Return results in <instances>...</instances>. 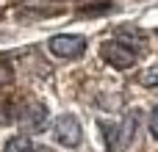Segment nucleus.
Here are the masks:
<instances>
[{
  "mask_svg": "<svg viewBox=\"0 0 158 152\" xmlns=\"http://www.w3.org/2000/svg\"><path fill=\"white\" fill-rule=\"evenodd\" d=\"M11 64L6 61V58H0V86H6V83H11Z\"/></svg>",
  "mask_w": 158,
  "mask_h": 152,
  "instance_id": "nucleus-10",
  "label": "nucleus"
},
{
  "mask_svg": "<svg viewBox=\"0 0 158 152\" xmlns=\"http://www.w3.org/2000/svg\"><path fill=\"white\" fill-rule=\"evenodd\" d=\"M53 138L61 144V147H78L83 141V130H81V122L72 116V114H61L53 119Z\"/></svg>",
  "mask_w": 158,
  "mask_h": 152,
  "instance_id": "nucleus-1",
  "label": "nucleus"
},
{
  "mask_svg": "<svg viewBox=\"0 0 158 152\" xmlns=\"http://www.w3.org/2000/svg\"><path fill=\"white\" fill-rule=\"evenodd\" d=\"M117 39L125 42V44H131L133 50H144V33L136 30V28H119L117 30Z\"/></svg>",
  "mask_w": 158,
  "mask_h": 152,
  "instance_id": "nucleus-5",
  "label": "nucleus"
},
{
  "mask_svg": "<svg viewBox=\"0 0 158 152\" xmlns=\"http://www.w3.org/2000/svg\"><path fill=\"white\" fill-rule=\"evenodd\" d=\"M17 122L28 133H42L44 125H47V108L42 102H25L19 108V114H17Z\"/></svg>",
  "mask_w": 158,
  "mask_h": 152,
  "instance_id": "nucleus-4",
  "label": "nucleus"
},
{
  "mask_svg": "<svg viewBox=\"0 0 158 152\" xmlns=\"http://www.w3.org/2000/svg\"><path fill=\"white\" fill-rule=\"evenodd\" d=\"M136 136V114H128L125 122L119 125V147H128Z\"/></svg>",
  "mask_w": 158,
  "mask_h": 152,
  "instance_id": "nucleus-7",
  "label": "nucleus"
},
{
  "mask_svg": "<svg viewBox=\"0 0 158 152\" xmlns=\"http://www.w3.org/2000/svg\"><path fill=\"white\" fill-rule=\"evenodd\" d=\"M8 119H11V111L6 108V102H0V125H6Z\"/></svg>",
  "mask_w": 158,
  "mask_h": 152,
  "instance_id": "nucleus-12",
  "label": "nucleus"
},
{
  "mask_svg": "<svg viewBox=\"0 0 158 152\" xmlns=\"http://www.w3.org/2000/svg\"><path fill=\"white\" fill-rule=\"evenodd\" d=\"M3 152H36V144L28 136H14V138L6 141V150Z\"/></svg>",
  "mask_w": 158,
  "mask_h": 152,
  "instance_id": "nucleus-8",
  "label": "nucleus"
},
{
  "mask_svg": "<svg viewBox=\"0 0 158 152\" xmlns=\"http://www.w3.org/2000/svg\"><path fill=\"white\" fill-rule=\"evenodd\" d=\"M136 83H142L144 89H158V66H147V69H142L139 78H136Z\"/></svg>",
  "mask_w": 158,
  "mask_h": 152,
  "instance_id": "nucleus-9",
  "label": "nucleus"
},
{
  "mask_svg": "<svg viewBox=\"0 0 158 152\" xmlns=\"http://www.w3.org/2000/svg\"><path fill=\"white\" fill-rule=\"evenodd\" d=\"M136 55H139V50H133L131 44L119 42V39L103 44V58H106L114 69H131V66L136 64Z\"/></svg>",
  "mask_w": 158,
  "mask_h": 152,
  "instance_id": "nucleus-2",
  "label": "nucleus"
},
{
  "mask_svg": "<svg viewBox=\"0 0 158 152\" xmlns=\"http://www.w3.org/2000/svg\"><path fill=\"white\" fill-rule=\"evenodd\" d=\"M100 133H103V138H106V147H108V152H117V150H119V125L100 122Z\"/></svg>",
  "mask_w": 158,
  "mask_h": 152,
  "instance_id": "nucleus-6",
  "label": "nucleus"
},
{
  "mask_svg": "<svg viewBox=\"0 0 158 152\" xmlns=\"http://www.w3.org/2000/svg\"><path fill=\"white\" fill-rule=\"evenodd\" d=\"M50 53L58 55V58H75V55H83L86 50V39L78 36V33H58L50 39Z\"/></svg>",
  "mask_w": 158,
  "mask_h": 152,
  "instance_id": "nucleus-3",
  "label": "nucleus"
},
{
  "mask_svg": "<svg viewBox=\"0 0 158 152\" xmlns=\"http://www.w3.org/2000/svg\"><path fill=\"white\" fill-rule=\"evenodd\" d=\"M150 133H153V138H158V105L153 111V116H150Z\"/></svg>",
  "mask_w": 158,
  "mask_h": 152,
  "instance_id": "nucleus-11",
  "label": "nucleus"
}]
</instances>
